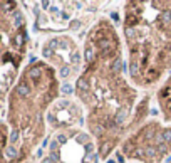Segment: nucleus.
Returning <instances> with one entry per match:
<instances>
[{"label": "nucleus", "instance_id": "1", "mask_svg": "<svg viewBox=\"0 0 171 163\" xmlns=\"http://www.w3.org/2000/svg\"><path fill=\"white\" fill-rule=\"evenodd\" d=\"M126 71L123 35L107 15H99L82 39V69L74 96L101 160L117 151L126 136L148 119L151 94L139 93Z\"/></svg>", "mask_w": 171, "mask_h": 163}, {"label": "nucleus", "instance_id": "2", "mask_svg": "<svg viewBox=\"0 0 171 163\" xmlns=\"http://www.w3.org/2000/svg\"><path fill=\"white\" fill-rule=\"evenodd\" d=\"M61 79L50 64L34 59L2 101V163H27L47 133V115L61 99Z\"/></svg>", "mask_w": 171, "mask_h": 163}, {"label": "nucleus", "instance_id": "3", "mask_svg": "<svg viewBox=\"0 0 171 163\" xmlns=\"http://www.w3.org/2000/svg\"><path fill=\"white\" fill-rule=\"evenodd\" d=\"M121 7L128 76L149 93L171 74V0H129Z\"/></svg>", "mask_w": 171, "mask_h": 163}, {"label": "nucleus", "instance_id": "4", "mask_svg": "<svg viewBox=\"0 0 171 163\" xmlns=\"http://www.w3.org/2000/svg\"><path fill=\"white\" fill-rule=\"evenodd\" d=\"M49 155L42 163H97L96 140L86 128V115L75 98H61L47 115Z\"/></svg>", "mask_w": 171, "mask_h": 163}, {"label": "nucleus", "instance_id": "5", "mask_svg": "<svg viewBox=\"0 0 171 163\" xmlns=\"http://www.w3.org/2000/svg\"><path fill=\"white\" fill-rule=\"evenodd\" d=\"M22 2H0V37H2V67H0V101H3L19 79L29 51L27 17Z\"/></svg>", "mask_w": 171, "mask_h": 163}, {"label": "nucleus", "instance_id": "6", "mask_svg": "<svg viewBox=\"0 0 171 163\" xmlns=\"http://www.w3.org/2000/svg\"><path fill=\"white\" fill-rule=\"evenodd\" d=\"M116 153L121 163H166L171 158V124L148 118L126 136Z\"/></svg>", "mask_w": 171, "mask_h": 163}, {"label": "nucleus", "instance_id": "7", "mask_svg": "<svg viewBox=\"0 0 171 163\" xmlns=\"http://www.w3.org/2000/svg\"><path fill=\"white\" fill-rule=\"evenodd\" d=\"M34 25L42 34H69L70 30L91 27L97 17H94L101 2H34Z\"/></svg>", "mask_w": 171, "mask_h": 163}, {"label": "nucleus", "instance_id": "8", "mask_svg": "<svg viewBox=\"0 0 171 163\" xmlns=\"http://www.w3.org/2000/svg\"><path fill=\"white\" fill-rule=\"evenodd\" d=\"M42 61L57 71L61 81L79 77L82 69V46L72 34L50 35L40 47Z\"/></svg>", "mask_w": 171, "mask_h": 163}, {"label": "nucleus", "instance_id": "9", "mask_svg": "<svg viewBox=\"0 0 171 163\" xmlns=\"http://www.w3.org/2000/svg\"><path fill=\"white\" fill-rule=\"evenodd\" d=\"M154 99H156L161 119H163L164 123H170L171 124V74L168 76V77L164 79L163 84L156 89Z\"/></svg>", "mask_w": 171, "mask_h": 163}, {"label": "nucleus", "instance_id": "10", "mask_svg": "<svg viewBox=\"0 0 171 163\" xmlns=\"http://www.w3.org/2000/svg\"><path fill=\"white\" fill-rule=\"evenodd\" d=\"M166 163H171V158H170V160H168V162H166Z\"/></svg>", "mask_w": 171, "mask_h": 163}]
</instances>
